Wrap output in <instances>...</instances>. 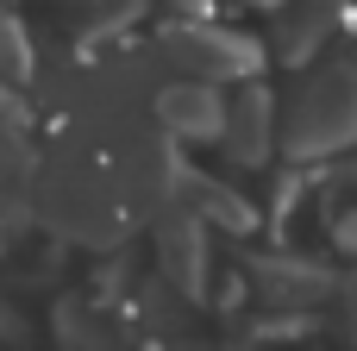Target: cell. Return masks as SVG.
Listing matches in <instances>:
<instances>
[{"label":"cell","mask_w":357,"mask_h":351,"mask_svg":"<svg viewBox=\"0 0 357 351\" xmlns=\"http://www.w3.org/2000/svg\"><path fill=\"white\" fill-rule=\"evenodd\" d=\"M351 132H357V44H351V57H339L326 75L307 82V94L289 119V144L295 151H326Z\"/></svg>","instance_id":"cell-1"},{"label":"cell","mask_w":357,"mask_h":351,"mask_svg":"<svg viewBox=\"0 0 357 351\" xmlns=\"http://www.w3.org/2000/svg\"><path fill=\"white\" fill-rule=\"evenodd\" d=\"M264 132H270V100H264V88H245L238 107L226 113V144H232V157L257 163V157H264Z\"/></svg>","instance_id":"cell-2"},{"label":"cell","mask_w":357,"mask_h":351,"mask_svg":"<svg viewBox=\"0 0 357 351\" xmlns=\"http://www.w3.org/2000/svg\"><path fill=\"white\" fill-rule=\"evenodd\" d=\"M157 113H163L176 132H220V126H226L213 88H169V94L157 100Z\"/></svg>","instance_id":"cell-3"}]
</instances>
